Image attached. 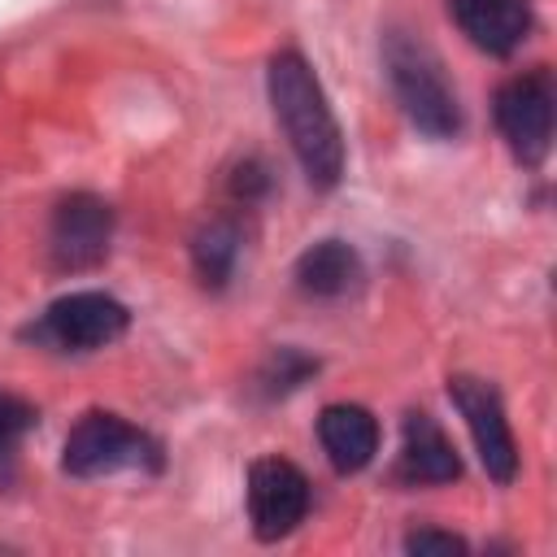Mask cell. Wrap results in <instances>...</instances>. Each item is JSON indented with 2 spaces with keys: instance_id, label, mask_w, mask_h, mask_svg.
<instances>
[{
  "instance_id": "1",
  "label": "cell",
  "mask_w": 557,
  "mask_h": 557,
  "mask_svg": "<svg viewBox=\"0 0 557 557\" xmlns=\"http://www.w3.org/2000/svg\"><path fill=\"white\" fill-rule=\"evenodd\" d=\"M265 87H270L274 117H278L305 178L313 187L331 191L344 178V135H339V122L326 104V91H322L318 74L309 70V61L300 52L287 48L270 61Z\"/></svg>"
},
{
  "instance_id": "2",
  "label": "cell",
  "mask_w": 557,
  "mask_h": 557,
  "mask_svg": "<svg viewBox=\"0 0 557 557\" xmlns=\"http://www.w3.org/2000/svg\"><path fill=\"white\" fill-rule=\"evenodd\" d=\"M383 65H387V83L405 109V117L431 135V139H453L461 131V104L457 91L448 87L435 52L413 39L409 30H392L387 48H383Z\"/></svg>"
},
{
  "instance_id": "3",
  "label": "cell",
  "mask_w": 557,
  "mask_h": 557,
  "mask_svg": "<svg viewBox=\"0 0 557 557\" xmlns=\"http://www.w3.org/2000/svg\"><path fill=\"white\" fill-rule=\"evenodd\" d=\"M61 466L78 479H96V474H113V470H135V466H161V448L152 435H144L139 426H131L117 413H83L74 422V431L65 435V453Z\"/></svg>"
},
{
  "instance_id": "4",
  "label": "cell",
  "mask_w": 557,
  "mask_h": 557,
  "mask_svg": "<svg viewBox=\"0 0 557 557\" xmlns=\"http://www.w3.org/2000/svg\"><path fill=\"white\" fill-rule=\"evenodd\" d=\"M553 104L557 91L548 70H527L496 91V126L522 165H540L553 144Z\"/></svg>"
},
{
  "instance_id": "5",
  "label": "cell",
  "mask_w": 557,
  "mask_h": 557,
  "mask_svg": "<svg viewBox=\"0 0 557 557\" xmlns=\"http://www.w3.org/2000/svg\"><path fill=\"white\" fill-rule=\"evenodd\" d=\"M126 322H131L126 305L113 300L109 292H70L44 309V318H39V326H30V335L52 348L91 352V348L113 344L126 331Z\"/></svg>"
},
{
  "instance_id": "6",
  "label": "cell",
  "mask_w": 557,
  "mask_h": 557,
  "mask_svg": "<svg viewBox=\"0 0 557 557\" xmlns=\"http://www.w3.org/2000/svg\"><path fill=\"white\" fill-rule=\"evenodd\" d=\"M448 396H453V405H457L461 418H466V431H470V440H474V453H479L483 470H487L496 483H513V474H518V444H513V431H509L500 392H496L487 379L457 374V379L448 383Z\"/></svg>"
},
{
  "instance_id": "7",
  "label": "cell",
  "mask_w": 557,
  "mask_h": 557,
  "mask_svg": "<svg viewBox=\"0 0 557 557\" xmlns=\"http://www.w3.org/2000/svg\"><path fill=\"white\" fill-rule=\"evenodd\" d=\"M305 513H309V479L292 461L261 457L248 466V518L261 544L292 535L305 522Z\"/></svg>"
},
{
  "instance_id": "8",
  "label": "cell",
  "mask_w": 557,
  "mask_h": 557,
  "mask_svg": "<svg viewBox=\"0 0 557 557\" xmlns=\"http://www.w3.org/2000/svg\"><path fill=\"white\" fill-rule=\"evenodd\" d=\"M113 239V209L91 196V191H74L57 205L52 226H48V252L57 261V270H91L104 261Z\"/></svg>"
},
{
  "instance_id": "9",
  "label": "cell",
  "mask_w": 557,
  "mask_h": 557,
  "mask_svg": "<svg viewBox=\"0 0 557 557\" xmlns=\"http://www.w3.org/2000/svg\"><path fill=\"white\" fill-rule=\"evenodd\" d=\"M466 39L492 57L513 52L531 35V4L527 0H448Z\"/></svg>"
},
{
  "instance_id": "10",
  "label": "cell",
  "mask_w": 557,
  "mask_h": 557,
  "mask_svg": "<svg viewBox=\"0 0 557 557\" xmlns=\"http://www.w3.org/2000/svg\"><path fill=\"white\" fill-rule=\"evenodd\" d=\"M318 440H322V453L331 457V466L339 474H357L374 461L379 453V422L366 405H326L322 418H318Z\"/></svg>"
},
{
  "instance_id": "11",
  "label": "cell",
  "mask_w": 557,
  "mask_h": 557,
  "mask_svg": "<svg viewBox=\"0 0 557 557\" xmlns=\"http://www.w3.org/2000/svg\"><path fill=\"white\" fill-rule=\"evenodd\" d=\"M400 474L409 483H453L461 474V457L444 426L431 413L405 418V444H400Z\"/></svg>"
},
{
  "instance_id": "12",
  "label": "cell",
  "mask_w": 557,
  "mask_h": 557,
  "mask_svg": "<svg viewBox=\"0 0 557 557\" xmlns=\"http://www.w3.org/2000/svg\"><path fill=\"white\" fill-rule=\"evenodd\" d=\"M361 278V257L344 239H318L296 257V287L318 300H335L352 292Z\"/></svg>"
},
{
  "instance_id": "13",
  "label": "cell",
  "mask_w": 557,
  "mask_h": 557,
  "mask_svg": "<svg viewBox=\"0 0 557 557\" xmlns=\"http://www.w3.org/2000/svg\"><path fill=\"white\" fill-rule=\"evenodd\" d=\"M191 257H196V274H200L205 283L222 287L226 274H231V265H235V257H239V231H235V222H231V218H213V222L196 235Z\"/></svg>"
},
{
  "instance_id": "14",
  "label": "cell",
  "mask_w": 557,
  "mask_h": 557,
  "mask_svg": "<svg viewBox=\"0 0 557 557\" xmlns=\"http://www.w3.org/2000/svg\"><path fill=\"white\" fill-rule=\"evenodd\" d=\"M35 426V409L22 396L0 392V461L22 444V435Z\"/></svg>"
},
{
  "instance_id": "15",
  "label": "cell",
  "mask_w": 557,
  "mask_h": 557,
  "mask_svg": "<svg viewBox=\"0 0 557 557\" xmlns=\"http://www.w3.org/2000/svg\"><path fill=\"white\" fill-rule=\"evenodd\" d=\"M405 553H418V557L444 553V557H453V553H466V540L453 535V531H413V535H405Z\"/></svg>"
}]
</instances>
